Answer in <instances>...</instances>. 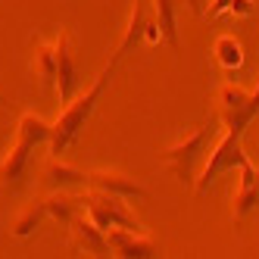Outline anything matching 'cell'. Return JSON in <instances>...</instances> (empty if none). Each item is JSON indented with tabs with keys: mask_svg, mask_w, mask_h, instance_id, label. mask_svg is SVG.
<instances>
[{
	"mask_svg": "<svg viewBox=\"0 0 259 259\" xmlns=\"http://www.w3.org/2000/svg\"><path fill=\"white\" fill-rule=\"evenodd\" d=\"M116 63H119V60L113 57V60L103 66V72L94 78V84H91L84 94H78V97H72L69 103H63V113L57 116V122H53V135H50V150H53V156H60L66 147L78 138V132L84 128V122L91 119V113H94V106L100 103V97H103L109 78H113Z\"/></svg>",
	"mask_w": 259,
	"mask_h": 259,
	"instance_id": "6da1fadb",
	"label": "cell"
},
{
	"mask_svg": "<svg viewBox=\"0 0 259 259\" xmlns=\"http://www.w3.org/2000/svg\"><path fill=\"white\" fill-rule=\"evenodd\" d=\"M215 106H219V119L228 132H247V125L259 116V84L253 91L240 88L234 81L222 84L215 91Z\"/></svg>",
	"mask_w": 259,
	"mask_h": 259,
	"instance_id": "7a4b0ae2",
	"label": "cell"
},
{
	"mask_svg": "<svg viewBox=\"0 0 259 259\" xmlns=\"http://www.w3.org/2000/svg\"><path fill=\"white\" fill-rule=\"evenodd\" d=\"M247 159H250V156H247V150H244V135H240V132H228V128H225V135H222V138L215 141V147L206 153V162H203V169H200V175H197V181H194L197 194H206L209 184H212L222 172L240 169Z\"/></svg>",
	"mask_w": 259,
	"mask_h": 259,
	"instance_id": "3957f363",
	"label": "cell"
},
{
	"mask_svg": "<svg viewBox=\"0 0 259 259\" xmlns=\"http://www.w3.org/2000/svg\"><path fill=\"white\" fill-rule=\"evenodd\" d=\"M209 128L206 125H197L191 135H184L178 144H172L169 150L162 153V162L169 165V169L175 172V178L181 181V184H194L197 181V165H200V159L206 156V147H209Z\"/></svg>",
	"mask_w": 259,
	"mask_h": 259,
	"instance_id": "277c9868",
	"label": "cell"
},
{
	"mask_svg": "<svg viewBox=\"0 0 259 259\" xmlns=\"http://www.w3.org/2000/svg\"><path fill=\"white\" fill-rule=\"evenodd\" d=\"M84 212L88 219L94 222L97 228H132V231H144V225L135 219V212L128 209V203L125 197L119 194H106V191H91L84 197Z\"/></svg>",
	"mask_w": 259,
	"mask_h": 259,
	"instance_id": "5b68a950",
	"label": "cell"
},
{
	"mask_svg": "<svg viewBox=\"0 0 259 259\" xmlns=\"http://www.w3.org/2000/svg\"><path fill=\"white\" fill-rule=\"evenodd\" d=\"M53 47H57V97H60V103H69L78 88V66H75V50H72V34L66 28H60Z\"/></svg>",
	"mask_w": 259,
	"mask_h": 259,
	"instance_id": "8992f818",
	"label": "cell"
},
{
	"mask_svg": "<svg viewBox=\"0 0 259 259\" xmlns=\"http://www.w3.org/2000/svg\"><path fill=\"white\" fill-rule=\"evenodd\" d=\"M106 244L119 259H153L156 256V240L147 237L144 231L132 228H106Z\"/></svg>",
	"mask_w": 259,
	"mask_h": 259,
	"instance_id": "52a82bcc",
	"label": "cell"
},
{
	"mask_svg": "<svg viewBox=\"0 0 259 259\" xmlns=\"http://www.w3.org/2000/svg\"><path fill=\"white\" fill-rule=\"evenodd\" d=\"M31 153H34V144L25 138H16L10 144L7 156L0 159V191H16L22 184L28 165H31Z\"/></svg>",
	"mask_w": 259,
	"mask_h": 259,
	"instance_id": "ba28073f",
	"label": "cell"
},
{
	"mask_svg": "<svg viewBox=\"0 0 259 259\" xmlns=\"http://www.w3.org/2000/svg\"><path fill=\"white\" fill-rule=\"evenodd\" d=\"M88 188L91 191H106V194H119L125 200H144L147 188L138 184L132 175L125 172H113V169H97V172H88Z\"/></svg>",
	"mask_w": 259,
	"mask_h": 259,
	"instance_id": "9c48e42d",
	"label": "cell"
},
{
	"mask_svg": "<svg viewBox=\"0 0 259 259\" xmlns=\"http://www.w3.org/2000/svg\"><path fill=\"white\" fill-rule=\"evenodd\" d=\"M256 165L247 159L240 165V188L234 194V203H231V215L234 222H244L253 209H259V188H256Z\"/></svg>",
	"mask_w": 259,
	"mask_h": 259,
	"instance_id": "30bf717a",
	"label": "cell"
},
{
	"mask_svg": "<svg viewBox=\"0 0 259 259\" xmlns=\"http://www.w3.org/2000/svg\"><path fill=\"white\" fill-rule=\"evenodd\" d=\"M69 228H72V237H75V247L78 250H84L91 256H109V253H113V250H109V244H106V231L97 228L91 219L75 215Z\"/></svg>",
	"mask_w": 259,
	"mask_h": 259,
	"instance_id": "8fae6325",
	"label": "cell"
},
{
	"mask_svg": "<svg viewBox=\"0 0 259 259\" xmlns=\"http://www.w3.org/2000/svg\"><path fill=\"white\" fill-rule=\"evenodd\" d=\"M44 206H47V215L57 219L60 225H72V219L84 209V197H75V194H69L66 188H57L44 200Z\"/></svg>",
	"mask_w": 259,
	"mask_h": 259,
	"instance_id": "7c38bea8",
	"label": "cell"
},
{
	"mask_svg": "<svg viewBox=\"0 0 259 259\" xmlns=\"http://www.w3.org/2000/svg\"><path fill=\"white\" fill-rule=\"evenodd\" d=\"M44 178H47V184H53V188H66V191L69 188H88V172L63 162L60 156H53L44 165Z\"/></svg>",
	"mask_w": 259,
	"mask_h": 259,
	"instance_id": "4fadbf2b",
	"label": "cell"
},
{
	"mask_svg": "<svg viewBox=\"0 0 259 259\" xmlns=\"http://www.w3.org/2000/svg\"><path fill=\"white\" fill-rule=\"evenodd\" d=\"M144 28H147V0H132V19H128V28H125V34H122L116 53H113L116 60H122L125 53L144 38Z\"/></svg>",
	"mask_w": 259,
	"mask_h": 259,
	"instance_id": "5bb4252c",
	"label": "cell"
},
{
	"mask_svg": "<svg viewBox=\"0 0 259 259\" xmlns=\"http://www.w3.org/2000/svg\"><path fill=\"white\" fill-rule=\"evenodd\" d=\"M212 57H215V63L225 69V72H237L240 66H244V44H240L234 34H222V38H215V44H212Z\"/></svg>",
	"mask_w": 259,
	"mask_h": 259,
	"instance_id": "9a60e30c",
	"label": "cell"
},
{
	"mask_svg": "<svg viewBox=\"0 0 259 259\" xmlns=\"http://www.w3.org/2000/svg\"><path fill=\"white\" fill-rule=\"evenodd\" d=\"M50 135H53V125L44 122L41 116H34V113H22L19 122H16V138H25L34 147L50 144Z\"/></svg>",
	"mask_w": 259,
	"mask_h": 259,
	"instance_id": "2e32d148",
	"label": "cell"
},
{
	"mask_svg": "<svg viewBox=\"0 0 259 259\" xmlns=\"http://www.w3.org/2000/svg\"><path fill=\"white\" fill-rule=\"evenodd\" d=\"M153 10H156V22H159V31H162V41L172 50H178L181 41H178V25H175V0H153Z\"/></svg>",
	"mask_w": 259,
	"mask_h": 259,
	"instance_id": "e0dca14e",
	"label": "cell"
},
{
	"mask_svg": "<svg viewBox=\"0 0 259 259\" xmlns=\"http://www.w3.org/2000/svg\"><path fill=\"white\" fill-rule=\"evenodd\" d=\"M44 219H47L44 200H41V203H31V206H25L19 215H16V222H13V237H31L34 231L44 225Z\"/></svg>",
	"mask_w": 259,
	"mask_h": 259,
	"instance_id": "ac0fdd59",
	"label": "cell"
},
{
	"mask_svg": "<svg viewBox=\"0 0 259 259\" xmlns=\"http://www.w3.org/2000/svg\"><path fill=\"white\" fill-rule=\"evenodd\" d=\"M31 72L47 84H57V47L53 44H38L31 57Z\"/></svg>",
	"mask_w": 259,
	"mask_h": 259,
	"instance_id": "d6986e66",
	"label": "cell"
},
{
	"mask_svg": "<svg viewBox=\"0 0 259 259\" xmlns=\"http://www.w3.org/2000/svg\"><path fill=\"white\" fill-rule=\"evenodd\" d=\"M225 13H231V0H212L206 19H219V16H225Z\"/></svg>",
	"mask_w": 259,
	"mask_h": 259,
	"instance_id": "ffe728a7",
	"label": "cell"
},
{
	"mask_svg": "<svg viewBox=\"0 0 259 259\" xmlns=\"http://www.w3.org/2000/svg\"><path fill=\"white\" fill-rule=\"evenodd\" d=\"M253 0H231V16H250Z\"/></svg>",
	"mask_w": 259,
	"mask_h": 259,
	"instance_id": "44dd1931",
	"label": "cell"
},
{
	"mask_svg": "<svg viewBox=\"0 0 259 259\" xmlns=\"http://www.w3.org/2000/svg\"><path fill=\"white\" fill-rule=\"evenodd\" d=\"M7 103H10V100H7V97H4V94H0V106H7Z\"/></svg>",
	"mask_w": 259,
	"mask_h": 259,
	"instance_id": "7402d4cb",
	"label": "cell"
},
{
	"mask_svg": "<svg viewBox=\"0 0 259 259\" xmlns=\"http://www.w3.org/2000/svg\"><path fill=\"white\" fill-rule=\"evenodd\" d=\"M253 181H256V188H259V169H256V178H253Z\"/></svg>",
	"mask_w": 259,
	"mask_h": 259,
	"instance_id": "603a6c76",
	"label": "cell"
}]
</instances>
